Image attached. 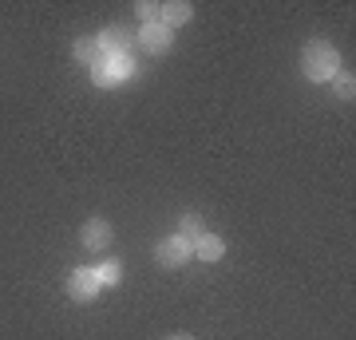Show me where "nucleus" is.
I'll return each instance as SVG.
<instances>
[{"label":"nucleus","mask_w":356,"mask_h":340,"mask_svg":"<svg viewBox=\"0 0 356 340\" xmlns=\"http://www.w3.org/2000/svg\"><path fill=\"white\" fill-rule=\"evenodd\" d=\"M119 273H123V269H119V261L99 265V269H95V277H99V289H103V285H119Z\"/></svg>","instance_id":"12"},{"label":"nucleus","mask_w":356,"mask_h":340,"mask_svg":"<svg viewBox=\"0 0 356 340\" xmlns=\"http://www.w3.org/2000/svg\"><path fill=\"white\" fill-rule=\"evenodd\" d=\"M337 67H341L337 48H332V44H325V40H309L305 51H301V72H305V79L325 83V79L337 76Z\"/></svg>","instance_id":"1"},{"label":"nucleus","mask_w":356,"mask_h":340,"mask_svg":"<svg viewBox=\"0 0 356 340\" xmlns=\"http://www.w3.org/2000/svg\"><path fill=\"white\" fill-rule=\"evenodd\" d=\"M131 44H135V40H131L127 28H107V32L99 36L103 56H131Z\"/></svg>","instance_id":"7"},{"label":"nucleus","mask_w":356,"mask_h":340,"mask_svg":"<svg viewBox=\"0 0 356 340\" xmlns=\"http://www.w3.org/2000/svg\"><path fill=\"white\" fill-rule=\"evenodd\" d=\"M194 253H198L202 261H218V257L226 253V245H222V238H214V234H202V238L194 241Z\"/></svg>","instance_id":"9"},{"label":"nucleus","mask_w":356,"mask_h":340,"mask_svg":"<svg viewBox=\"0 0 356 340\" xmlns=\"http://www.w3.org/2000/svg\"><path fill=\"white\" fill-rule=\"evenodd\" d=\"M170 40H175V32L163 24V20H154V24H143V32H139V44L147 51H154V56H163L166 48H170Z\"/></svg>","instance_id":"6"},{"label":"nucleus","mask_w":356,"mask_h":340,"mask_svg":"<svg viewBox=\"0 0 356 340\" xmlns=\"http://www.w3.org/2000/svg\"><path fill=\"white\" fill-rule=\"evenodd\" d=\"M72 51H76V60L95 63V60H99V40H95V36H79V40H76V48H72Z\"/></svg>","instance_id":"11"},{"label":"nucleus","mask_w":356,"mask_h":340,"mask_svg":"<svg viewBox=\"0 0 356 340\" xmlns=\"http://www.w3.org/2000/svg\"><path fill=\"white\" fill-rule=\"evenodd\" d=\"M159 20H163L170 32H175L178 24H186V20H191V4H182V0H170V4H163V8H159Z\"/></svg>","instance_id":"8"},{"label":"nucleus","mask_w":356,"mask_h":340,"mask_svg":"<svg viewBox=\"0 0 356 340\" xmlns=\"http://www.w3.org/2000/svg\"><path fill=\"white\" fill-rule=\"evenodd\" d=\"M135 13H139L143 20H147V24H154V20H159V4H151V0H143V4L135 8Z\"/></svg>","instance_id":"14"},{"label":"nucleus","mask_w":356,"mask_h":340,"mask_svg":"<svg viewBox=\"0 0 356 340\" xmlns=\"http://www.w3.org/2000/svg\"><path fill=\"white\" fill-rule=\"evenodd\" d=\"M131 72H135V60L131 56H103L95 60V83L99 88H111V83H119V79H127Z\"/></svg>","instance_id":"2"},{"label":"nucleus","mask_w":356,"mask_h":340,"mask_svg":"<svg viewBox=\"0 0 356 340\" xmlns=\"http://www.w3.org/2000/svg\"><path fill=\"white\" fill-rule=\"evenodd\" d=\"M111 222H103V218H91V222H83V229H79V241H83V250H107L111 245Z\"/></svg>","instance_id":"5"},{"label":"nucleus","mask_w":356,"mask_h":340,"mask_svg":"<svg viewBox=\"0 0 356 340\" xmlns=\"http://www.w3.org/2000/svg\"><path fill=\"white\" fill-rule=\"evenodd\" d=\"M178 238H186L191 245L202 238V214H194V210L191 214H182V222H178Z\"/></svg>","instance_id":"10"},{"label":"nucleus","mask_w":356,"mask_h":340,"mask_svg":"<svg viewBox=\"0 0 356 340\" xmlns=\"http://www.w3.org/2000/svg\"><path fill=\"white\" fill-rule=\"evenodd\" d=\"M332 83H337V95L341 99H353V76H332Z\"/></svg>","instance_id":"13"},{"label":"nucleus","mask_w":356,"mask_h":340,"mask_svg":"<svg viewBox=\"0 0 356 340\" xmlns=\"http://www.w3.org/2000/svg\"><path fill=\"white\" fill-rule=\"evenodd\" d=\"M95 293H99L95 269H72V277H67V297H72V301H91Z\"/></svg>","instance_id":"4"},{"label":"nucleus","mask_w":356,"mask_h":340,"mask_svg":"<svg viewBox=\"0 0 356 340\" xmlns=\"http://www.w3.org/2000/svg\"><path fill=\"white\" fill-rule=\"evenodd\" d=\"M154 253H159V265H166V269H178V265H182V261L194 253V245H191L186 238H178V234H175V238L159 241V250H154Z\"/></svg>","instance_id":"3"}]
</instances>
